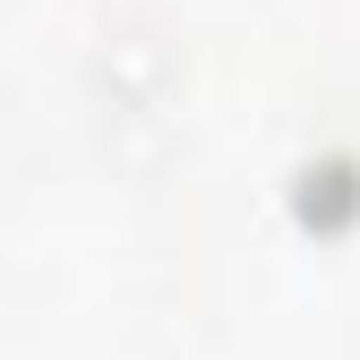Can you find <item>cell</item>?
<instances>
[{
  "instance_id": "obj_1",
  "label": "cell",
  "mask_w": 360,
  "mask_h": 360,
  "mask_svg": "<svg viewBox=\"0 0 360 360\" xmlns=\"http://www.w3.org/2000/svg\"><path fill=\"white\" fill-rule=\"evenodd\" d=\"M95 95L112 103V112H155L163 95H172V52L155 34H112L103 52H95Z\"/></svg>"
},
{
  "instance_id": "obj_2",
  "label": "cell",
  "mask_w": 360,
  "mask_h": 360,
  "mask_svg": "<svg viewBox=\"0 0 360 360\" xmlns=\"http://www.w3.org/2000/svg\"><path fill=\"white\" fill-rule=\"evenodd\" d=\"M300 214L318 223V232H335L343 214H360V172L352 163H309L300 172Z\"/></svg>"
}]
</instances>
